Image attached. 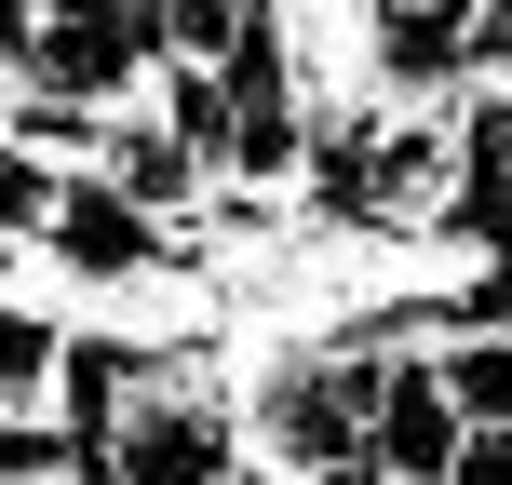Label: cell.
Instances as JSON below:
<instances>
[{"label": "cell", "mask_w": 512, "mask_h": 485, "mask_svg": "<svg viewBox=\"0 0 512 485\" xmlns=\"http://www.w3.org/2000/svg\"><path fill=\"white\" fill-rule=\"evenodd\" d=\"M378 485H459L472 459V432H459V405H445V378H432V351L418 364H391V391H378Z\"/></svg>", "instance_id": "3957f363"}, {"label": "cell", "mask_w": 512, "mask_h": 485, "mask_svg": "<svg viewBox=\"0 0 512 485\" xmlns=\"http://www.w3.org/2000/svg\"><path fill=\"white\" fill-rule=\"evenodd\" d=\"M378 391H391V364L351 351V337L243 351V445H256V472H283V485L351 472L364 445H378Z\"/></svg>", "instance_id": "6da1fadb"}, {"label": "cell", "mask_w": 512, "mask_h": 485, "mask_svg": "<svg viewBox=\"0 0 512 485\" xmlns=\"http://www.w3.org/2000/svg\"><path fill=\"white\" fill-rule=\"evenodd\" d=\"M445 405H459V432H512V337H459V351H432Z\"/></svg>", "instance_id": "8992f818"}, {"label": "cell", "mask_w": 512, "mask_h": 485, "mask_svg": "<svg viewBox=\"0 0 512 485\" xmlns=\"http://www.w3.org/2000/svg\"><path fill=\"white\" fill-rule=\"evenodd\" d=\"M378 27V95L391 108H459L472 95V0H364Z\"/></svg>", "instance_id": "7a4b0ae2"}, {"label": "cell", "mask_w": 512, "mask_h": 485, "mask_svg": "<svg viewBox=\"0 0 512 485\" xmlns=\"http://www.w3.org/2000/svg\"><path fill=\"white\" fill-rule=\"evenodd\" d=\"M14 297H27V270H14V256H0V310H14Z\"/></svg>", "instance_id": "ba28073f"}, {"label": "cell", "mask_w": 512, "mask_h": 485, "mask_svg": "<svg viewBox=\"0 0 512 485\" xmlns=\"http://www.w3.org/2000/svg\"><path fill=\"white\" fill-rule=\"evenodd\" d=\"M0 162H14V135H0Z\"/></svg>", "instance_id": "9c48e42d"}, {"label": "cell", "mask_w": 512, "mask_h": 485, "mask_svg": "<svg viewBox=\"0 0 512 485\" xmlns=\"http://www.w3.org/2000/svg\"><path fill=\"white\" fill-rule=\"evenodd\" d=\"M310 485H378V459H351V472H310Z\"/></svg>", "instance_id": "52a82bcc"}, {"label": "cell", "mask_w": 512, "mask_h": 485, "mask_svg": "<svg viewBox=\"0 0 512 485\" xmlns=\"http://www.w3.org/2000/svg\"><path fill=\"white\" fill-rule=\"evenodd\" d=\"M68 337H81V310H54L41 283H27V297L0 310V418H54V378H68Z\"/></svg>", "instance_id": "5b68a950"}, {"label": "cell", "mask_w": 512, "mask_h": 485, "mask_svg": "<svg viewBox=\"0 0 512 485\" xmlns=\"http://www.w3.org/2000/svg\"><path fill=\"white\" fill-rule=\"evenodd\" d=\"M108 189H122V203H135V216H149V230H189V216H203V203H216V176H203V162H189V149H176V135H162V122H149V108H135V122H122V135H108Z\"/></svg>", "instance_id": "277c9868"}]
</instances>
